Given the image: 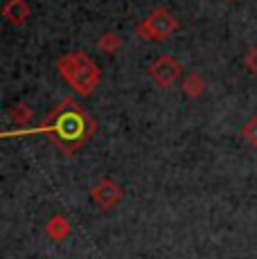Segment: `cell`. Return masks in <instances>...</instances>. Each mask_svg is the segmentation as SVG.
<instances>
[{
	"label": "cell",
	"instance_id": "cell-7",
	"mask_svg": "<svg viewBox=\"0 0 257 259\" xmlns=\"http://www.w3.org/2000/svg\"><path fill=\"white\" fill-rule=\"evenodd\" d=\"M70 232H72L70 221H68L66 217H61V214H54L50 221L46 223V235H48V239H52V241H63Z\"/></svg>",
	"mask_w": 257,
	"mask_h": 259
},
{
	"label": "cell",
	"instance_id": "cell-8",
	"mask_svg": "<svg viewBox=\"0 0 257 259\" xmlns=\"http://www.w3.org/2000/svg\"><path fill=\"white\" fill-rule=\"evenodd\" d=\"M205 91V81L199 72H190L185 79H183V93L190 99H199Z\"/></svg>",
	"mask_w": 257,
	"mask_h": 259
},
{
	"label": "cell",
	"instance_id": "cell-9",
	"mask_svg": "<svg viewBox=\"0 0 257 259\" xmlns=\"http://www.w3.org/2000/svg\"><path fill=\"white\" fill-rule=\"evenodd\" d=\"M97 48L102 50L104 54H115L117 50L122 48V38H120V34H115V32H106L104 36L97 41Z\"/></svg>",
	"mask_w": 257,
	"mask_h": 259
},
{
	"label": "cell",
	"instance_id": "cell-12",
	"mask_svg": "<svg viewBox=\"0 0 257 259\" xmlns=\"http://www.w3.org/2000/svg\"><path fill=\"white\" fill-rule=\"evenodd\" d=\"M246 68H248V70L257 77V46H255L253 50H250L248 57H246Z\"/></svg>",
	"mask_w": 257,
	"mask_h": 259
},
{
	"label": "cell",
	"instance_id": "cell-1",
	"mask_svg": "<svg viewBox=\"0 0 257 259\" xmlns=\"http://www.w3.org/2000/svg\"><path fill=\"white\" fill-rule=\"evenodd\" d=\"M97 124L93 115L77 104L75 99H63L59 106H54L46 115L41 124L29 133H41L48 136L50 140L61 149L63 156H72L77 149H81L83 144L93 138Z\"/></svg>",
	"mask_w": 257,
	"mask_h": 259
},
{
	"label": "cell",
	"instance_id": "cell-4",
	"mask_svg": "<svg viewBox=\"0 0 257 259\" xmlns=\"http://www.w3.org/2000/svg\"><path fill=\"white\" fill-rule=\"evenodd\" d=\"M183 74V66L172 54H160L149 66V77L154 79L160 88H172Z\"/></svg>",
	"mask_w": 257,
	"mask_h": 259
},
{
	"label": "cell",
	"instance_id": "cell-13",
	"mask_svg": "<svg viewBox=\"0 0 257 259\" xmlns=\"http://www.w3.org/2000/svg\"><path fill=\"white\" fill-rule=\"evenodd\" d=\"M226 3H232V0H226Z\"/></svg>",
	"mask_w": 257,
	"mask_h": 259
},
{
	"label": "cell",
	"instance_id": "cell-10",
	"mask_svg": "<svg viewBox=\"0 0 257 259\" xmlns=\"http://www.w3.org/2000/svg\"><path fill=\"white\" fill-rule=\"evenodd\" d=\"M32 117H34V113L25 102H18L16 106L12 108V122L16 124V126H25V124L32 122Z\"/></svg>",
	"mask_w": 257,
	"mask_h": 259
},
{
	"label": "cell",
	"instance_id": "cell-2",
	"mask_svg": "<svg viewBox=\"0 0 257 259\" xmlns=\"http://www.w3.org/2000/svg\"><path fill=\"white\" fill-rule=\"evenodd\" d=\"M57 70L63 77V81L75 93L83 95V97H91L102 81L100 66H97L86 52H81V50L63 54L57 61Z\"/></svg>",
	"mask_w": 257,
	"mask_h": 259
},
{
	"label": "cell",
	"instance_id": "cell-6",
	"mask_svg": "<svg viewBox=\"0 0 257 259\" xmlns=\"http://www.w3.org/2000/svg\"><path fill=\"white\" fill-rule=\"evenodd\" d=\"M3 16L12 25H23L29 18V5L25 0H7L3 7Z\"/></svg>",
	"mask_w": 257,
	"mask_h": 259
},
{
	"label": "cell",
	"instance_id": "cell-11",
	"mask_svg": "<svg viewBox=\"0 0 257 259\" xmlns=\"http://www.w3.org/2000/svg\"><path fill=\"white\" fill-rule=\"evenodd\" d=\"M241 138H244L250 147H257V115H253L241 126Z\"/></svg>",
	"mask_w": 257,
	"mask_h": 259
},
{
	"label": "cell",
	"instance_id": "cell-3",
	"mask_svg": "<svg viewBox=\"0 0 257 259\" xmlns=\"http://www.w3.org/2000/svg\"><path fill=\"white\" fill-rule=\"evenodd\" d=\"M176 29H179L176 18L172 16L167 9L158 7L140 25H138L136 34H138V38H142V41H154L156 43V41H165V38H169Z\"/></svg>",
	"mask_w": 257,
	"mask_h": 259
},
{
	"label": "cell",
	"instance_id": "cell-5",
	"mask_svg": "<svg viewBox=\"0 0 257 259\" xmlns=\"http://www.w3.org/2000/svg\"><path fill=\"white\" fill-rule=\"evenodd\" d=\"M91 198L97 203V207H102V210H113V207L122 201V189L113 178H102L100 183L93 185Z\"/></svg>",
	"mask_w": 257,
	"mask_h": 259
}]
</instances>
